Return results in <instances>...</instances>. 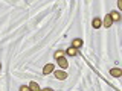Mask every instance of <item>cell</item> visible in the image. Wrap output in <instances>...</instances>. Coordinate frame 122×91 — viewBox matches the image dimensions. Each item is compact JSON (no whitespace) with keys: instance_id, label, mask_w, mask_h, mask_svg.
<instances>
[{"instance_id":"2","label":"cell","mask_w":122,"mask_h":91,"mask_svg":"<svg viewBox=\"0 0 122 91\" xmlns=\"http://www.w3.org/2000/svg\"><path fill=\"white\" fill-rule=\"evenodd\" d=\"M72 47L76 49V50H78V49H81L82 47V40H81V38H75V40L72 41Z\"/></svg>"},{"instance_id":"8","label":"cell","mask_w":122,"mask_h":91,"mask_svg":"<svg viewBox=\"0 0 122 91\" xmlns=\"http://www.w3.org/2000/svg\"><path fill=\"white\" fill-rule=\"evenodd\" d=\"M92 26H93L95 29H99L102 26V21H101V18H93V21H92Z\"/></svg>"},{"instance_id":"14","label":"cell","mask_w":122,"mask_h":91,"mask_svg":"<svg viewBox=\"0 0 122 91\" xmlns=\"http://www.w3.org/2000/svg\"><path fill=\"white\" fill-rule=\"evenodd\" d=\"M0 68H2V64H0Z\"/></svg>"},{"instance_id":"6","label":"cell","mask_w":122,"mask_h":91,"mask_svg":"<svg viewBox=\"0 0 122 91\" xmlns=\"http://www.w3.org/2000/svg\"><path fill=\"white\" fill-rule=\"evenodd\" d=\"M102 24H104V27H107V29H108L110 26L113 24V20L110 18V15H108V14L105 15V18H104V23H102Z\"/></svg>"},{"instance_id":"13","label":"cell","mask_w":122,"mask_h":91,"mask_svg":"<svg viewBox=\"0 0 122 91\" xmlns=\"http://www.w3.org/2000/svg\"><path fill=\"white\" fill-rule=\"evenodd\" d=\"M40 91H53L52 88H43V90H40Z\"/></svg>"},{"instance_id":"9","label":"cell","mask_w":122,"mask_h":91,"mask_svg":"<svg viewBox=\"0 0 122 91\" xmlns=\"http://www.w3.org/2000/svg\"><path fill=\"white\" fill-rule=\"evenodd\" d=\"M29 88H30V91H40V90H41L40 85H38L37 82H30V83H29Z\"/></svg>"},{"instance_id":"4","label":"cell","mask_w":122,"mask_h":91,"mask_svg":"<svg viewBox=\"0 0 122 91\" xmlns=\"http://www.w3.org/2000/svg\"><path fill=\"white\" fill-rule=\"evenodd\" d=\"M56 62H58V65L61 67V70H64V68L69 65V64H67V59L64 58V56H63V58H58V59H56Z\"/></svg>"},{"instance_id":"1","label":"cell","mask_w":122,"mask_h":91,"mask_svg":"<svg viewBox=\"0 0 122 91\" xmlns=\"http://www.w3.org/2000/svg\"><path fill=\"white\" fill-rule=\"evenodd\" d=\"M53 74H55L56 79H60V81H64V79H67V73L64 70H53Z\"/></svg>"},{"instance_id":"12","label":"cell","mask_w":122,"mask_h":91,"mask_svg":"<svg viewBox=\"0 0 122 91\" xmlns=\"http://www.w3.org/2000/svg\"><path fill=\"white\" fill-rule=\"evenodd\" d=\"M20 91H30V88H29V86H26V85H21L20 86Z\"/></svg>"},{"instance_id":"3","label":"cell","mask_w":122,"mask_h":91,"mask_svg":"<svg viewBox=\"0 0 122 91\" xmlns=\"http://www.w3.org/2000/svg\"><path fill=\"white\" fill-rule=\"evenodd\" d=\"M110 74H112L113 76V77H121V76H122V70H121V68H112V70H110Z\"/></svg>"},{"instance_id":"5","label":"cell","mask_w":122,"mask_h":91,"mask_svg":"<svg viewBox=\"0 0 122 91\" xmlns=\"http://www.w3.org/2000/svg\"><path fill=\"white\" fill-rule=\"evenodd\" d=\"M53 73V64H46L43 68V74H51Z\"/></svg>"},{"instance_id":"11","label":"cell","mask_w":122,"mask_h":91,"mask_svg":"<svg viewBox=\"0 0 122 91\" xmlns=\"http://www.w3.org/2000/svg\"><path fill=\"white\" fill-rule=\"evenodd\" d=\"M66 55V52H63V50H58V52H55V59H58V58H63V56Z\"/></svg>"},{"instance_id":"7","label":"cell","mask_w":122,"mask_h":91,"mask_svg":"<svg viewBox=\"0 0 122 91\" xmlns=\"http://www.w3.org/2000/svg\"><path fill=\"white\" fill-rule=\"evenodd\" d=\"M108 15H110V18H112L113 21H119L121 20V14L117 12V11H113V12H110Z\"/></svg>"},{"instance_id":"10","label":"cell","mask_w":122,"mask_h":91,"mask_svg":"<svg viewBox=\"0 0 122 91\" xmlns=\"http://www.w3.org/2000/svg\"><path fill=\"white\" fill-rule=\"evenodd\" d=\"M66 53H67V55H70V56H75V55H78V50H76V49H73V47L70 46V47L66 50Z\"/></svg>"}]
</instances>
